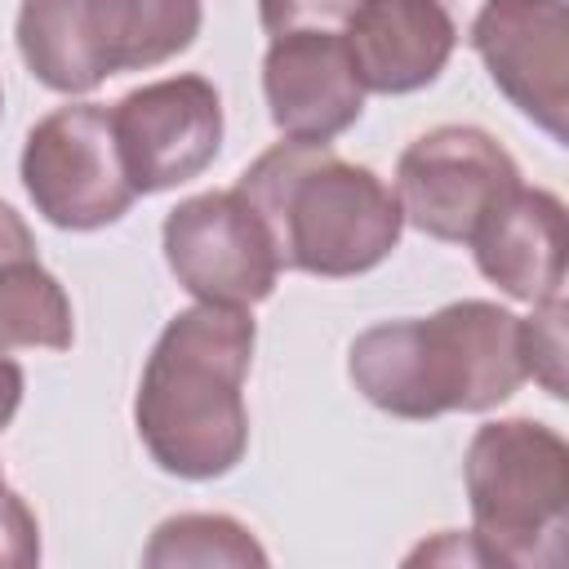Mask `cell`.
<instances>
[{"instance_id": "4fadbf2b", "label": "cell", "mask_w": 569, "mask_h": 569, "mask_svg": "<svg viewBox=\"0 0 569 569\" xmlns=\"http://www.w3.org/2000/svg\"><path fill=\"white\" fill-rule=\"evenodd\" d=\"M342 40L365 93H413L445 71L458 31L431 0H365Z\"/></svg>"}, {"instance_id": "8992f818", "label": "cell", "mask_w": 569, "mask_h": 569, "mask_svg": "<svg viewBox=\"0 0 569 569\" xmlns=\"http://www.w3.org/2000/svg\"><path fill=\"white\" fill-rule=\"evenodd\" d=\"M22 187L44 213V222L62 231H98L129 213L138 191L124 178L111 107L67 102L31 124L22 147Z\"/></svg>"}, {"instance_id": "5b68a950", "label": "cell", "mask_w": 569, "mask_h": 569, "mask_svg": "<svg viewBox=\"0 0 569 569\" xmlns=\"http://www.w3.org/2000/svg\"><path fill=\"white\" fill-rule=\"evenodd\" d=\"M200 22V0H22L13 36L44 89L89 93L107 76L187 53Z\"/></svg>"}, {"instance_id": "30bf717a", "label": "cell", "mask_w": 569, "mask_h": 569, "mask_svg": "<svg viewBox=\"0 0 569 569\" xmlns=\"http://www.w3.org/2000/svg\"><path fill=\"white\" fill-rule=\"evenodd\" d=\"M498 93L556 142L569 138V9L565 0H485L467 27Z\"/></svg>"}, {"instance_id": "44dd1931", "label": "cell", "mask_w": 569, "mask_h": 569, "mask_svg": "<svg viewBox=\"0 0 569 569\" xmlns=\"http://www.w3.org/2000/svg\"><path fill=\"white\" fill-rule=\"evenodd\" d=\"M449 22H453V31H458V40L467 36V27H471V18H476V9L485 4V0H431Z\"/></svg>"}, {"instance_id": "ba28073f", "label": "cell", "mask_w": 569, "mask_h": 569, "mask_svg": "<svg viewBox=\"0 0 569 569\" xmlns=\"http://www.w3.org/2000/svg\"><path fill=\"white\" fill-rule=\"evenodd\" d=\"M164 262L173 280L196 302L253 307L271 298L280 280L276 244L253 213V204L231 191H204L169 209L164 218Z\"/></svg>"}, {"instance_id": "8fae6325", "label": "cell", "mask_w": 569, "mask_h": 569, "mask_svg": "<svg viewBox=\"0 0 569 569\" xmlns=\"http://www.w3.org/2000/svg\"><path fill=\"white\" fill-rule=\"evenodd\" d=\"M262 98L284 138L333 142L347 133L365 111V89L342 31L276 36L262 58Z\"/></svg>"}, {"instance_id": "9a60e30c", "label": "cell", "mask_w": 569, "mask_h": 569, "mask_svg": "<svg viewBox=\"0 0 569 569\" xmlns=\"http://www.w3.org/2000/svg\"><path fill=\"white\" fill-rule=\"evenodd\" d=\"M147 569H178V565H267L258 538L218 511H182L156 525L147 551Z\"/></svg>"}, {"instance_id": "ac0fdd59", "label": "cell", "mask_w": 569, "mask_h": 569, "mask_svg": "<svg viewBox=\"0 0 569 569\" xmlns=\"http://www.w3.org/2000/svg\"><path fill=\"white\" fill-rule=\"evenodd\" d=\"M40 560V525L31 507L4 485L0 493V569H27Z\"/></svg>"}, {"instance_id": "7a4b0ae2", "label": "cell", "mask_w": 569, "mask_h": 569, "mask_svg": "<svg viewBox=\"0 0 569 569\" xmlns=\"http://www.w3.org/2000/svg\"><path fill=\"white\" fill-rule=\"evenodd\" d=\"M356 391L409 422L440 413H485L520 391L525 347L520 316L498 302L462 298L422 320H387L365 329L347 351Z\"/></svg>"}, {"instance_id": "277c9868", "label": "cell", "mask_w": 569, "mask_h": 569, "mask_svg": "<svg viewBox=\"0 0 569 569\" xmlns=\"http://www.w3.org/2000/svg\"><path fill=\"white\" fill-rule=\"evenodd\" d=\"M462 485L471 502V538L485 565L556 569L569 529V445L533 418H498L476 427Z\"/></svg>"}, {"instance_id": "7c38bea8", "label": "cell", "mask_w": 569, "mask_h": 569, "mask_svg": "<svg viewBox=\"0 0 569 569\" xmlns=\"http://www.w3.org/2000/svg\"><path fill=\"white\" fill-rule=\"evenodd\" d=\"M476 267L516 302H547L565 293V204L542 187L507 191L471 231Z\"/></svg>"}, {"instance_id": "7402d4cb", "label": "cell", "mask_w": 569, "mask_h": 569, "mask_svg": "<svg viewBox=\"0 0 569 569\" xmlns=\"http://www.w3.org/2000/svg\"><path fill=\"white\" fill-rule=\"evenodd\" d=\"M0 493H4V476H0Z\"/></svg>"}, {"instance_id": "d6986e66", "label": "cell", "mask_w": 569, "mask_h": 569, "mask_svg": "<svg viewBox=\"0 0 569 569\" xmlns=\"http://www.w3.org/2000/svg\"><path fill=\"white\" fill-rule=\"evenodd\" d=\"M31 253H36L31 227L22 222L18 209H9V204L0 200V262H9V258H31Z\"/></svg>"}, {"instance_id": "5bb4252c", "label": "cell", "mask_w": 569, "mask_h": 569, "mask_svg": "<svg viewBox=\"0 0 569 569\" xmlns=\"http://www.w3.org/2000/svg\"><path fill=\"white\" fill-rule=\"evenodd\" d=\"M76 342L71 298L53 271L31 258L0 262V351H67Z\"/></svg>"}, {"instance_id": "e0dca14e", "label": "cell", "mask_w": 569, "mask_h": 569, "mask_svg": "<svg viewBox=\"0 0 569 569\" xmlns=\"http://www.w3.org/2000/svg\"><path fill=\"white\" fill-rule=\"evenodd\" d=\"M360 4L365 0H258V22L271 40L289 31H347Z\"/></svg>"}, {"instance_id": "ffe728a7", "label": "cell", "mask_w": 569, "mask_h": 569, "mask_svg": "<svg viewBox=\"0 0 569 569\" xmlns=\"http://www.w3.org/2000/svg\"><path fill=\"white\" fill-rule=\"evenodd\" d=\"M22 387H27V378H22L18 360H9V351H0V431H4V427L13 422V413H18Z\"/></svg>"}, {"instance_id": "52a82bcc", "label": "cell", "mask_w": 569, "mask_h": 569, "mask_svg": "<svg viewBox=\"0 0 569 569\" xmlns=\"http://www.w3.org/2000/svg\"><path fill=\"white\" fill-rule=\"evenodd\" d=\"M520 187L511 151L476 124H440L418 133L396 160L400 218L431 240L467 244L480 218Z\"/></svg>"}, {"instance_id": "6da1fadb", "label": "cell", "mask_w": 569, "mask_h": 569, "mask_svg": "<svg viewBox=\"0 0 569 569\" xmlns=\"http://www.w3.org/2000/svg\"><path fill=\"white\" fill-rule=\"evenodd\" d=\"M253 342L258 325L249 307L196 302L160 329L133 396V427L160 471L218 480L244 458Z\"/></svg>"}, {"instance_id": "2e32d148", "label": "cell", "mask_w": 569, "mask_h": 569, "mask_svg": "<svg viewBox=\"0 0 569 569\" xmlns=\"http://www.w3.org/2000/svg\"><path fill=\"white\" fill-rule=\"evenodd\" d=\"M565 293L533 302V316L520 320V347H525V373L533 382H542L547 396L565 400Z\"/></svg>"}, {"instance_id": "3957f363", "label": "cell", "mask_w": 569, "mask_h": 569, "mask_svg": "<svg viewBox=\"0 0 569 569\" xmlns=\"http://www.w3.org/2000/svg\"><path fill=\"white\" fill-rule=\"evenodd\" d=\"M236 191L262 218L280 271L342 280L373 271L400 244L405 218L396 191L329 142H276L240 173Z\"/></svg>"}, {"instance_id": "9c48e42d", "label": "cell", "mask_w": 569, "mask_h": 569, "mask_svg": "<svg viewBox=\"0 0 569 569\" xmlns=\"http://www.w3.org/2000/svg\"><path fill=\"white\" fill-rule=\"evenodd\" d=\"M111 133L129 187L156 196L213 164L222 147V98L204 76L151 80L111 107Z\"/></svg>"}]
</instances>
